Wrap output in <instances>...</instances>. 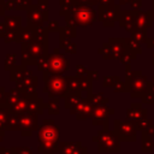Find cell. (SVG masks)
Listing matches in <instances>:
<instances>
[{"label":"cell","mask_w":154,"mask_h":154,"mask_svg":"<svg viewBox=\"0 0 154 154\" xmlns=\"http://www.w3.org/2000/svg\"><path fill=\"white\" fill-rule=\"evenodd\" d=\"M38 152L42 154H55L59 152V126L54 120L45 119L37 130Z\"/></svg>","instance_id":"1"},{"label":"cell","mask_w":154,"mask_h":154,"mask_svg":"<svg viewBox=\"0 0 154 154\" xmlns=\"http://www.w3.org/2000/svg\"><path fill=\"white\" fill-rule=\"evenodd\" d=\"M43 93L48 94L51 99H60L65 97L67 94V84L66 77L61 75H52L48 72H43Z\"/></svg>","instance_id":"2"},{"label":"cell","mask_w":154,"mask_h":154,"mask_svg":"<svg viewBox=\"0 0 154 154\" xmlns=\"http://www.w3.org/2000/svg\"><path fill=\"white\" fill-rule=\"evenodd\" d=\"M47 59H48V67H47V71H45V72L63 76V73L67 72L70 69L69 59L64 54L60 53L59 48H54L53 53L48 54Z\"/></svg>","instance_id":"3"},{"label":"cell","mask_w":154,"mask_h":154,"mask_svg":"<svg viewBox=\"0 0 154 154\" xmlns=\"http://www.w3.org/2000/svg\"><path fill=\"white\" fill-rule=\"evenodd\" d=\"M71 16L77 22L78 26H88L91 25L93 22L96 19V13L89 5H83L77 2L75 7L71 10Z\"/></svg>","instance_id":"4"},{"label":"cell","mask_w":154,"mask_h":154,"mask_svg":"<svg viewBox=\"0 0 154 154\" xmlns=\"http://www.w3.org/2000/svg\"><path fill=\"white\" fill-rule=\"evenodd\" d=\"M99 142V150L100 152H117L118 150V140L112 132L108 131H100L97 138L94 137V141Z\"/></svg>","instance_id":"5"},{"label":"cell","mask_w":154,"mask_h":154,"mask_svg":"<svg viewBox=\"0 0 154 154\" xmlns=\"http://www.w3.org/2000/svg\"><path fill=\"white\" fill-rule=\"evenodd\" d=\"M37 116L32 113H24L20 116V134L22 136H31V134L38 130Z\"/></svg>","instance_id":"6"},{"label":"cell","mask_w":154,"mask_h":154,"mask_svg":"<svg viewBox=\"0 0 154 154\" xmlns=\"http://www.w3.org/2000/svg\"><path fill=\"white\" fill-rule=\"evenodd\" d=\"M20 48L26 49L28 53L32 57V59L36 60V61L40 58L47 57L49 54L48 53L49 45H45V43H41V42H36V41H31V42H28V43H20Z\"/></svg>","instance_id":"7"},{"label":"cell","mask_w":154,"mask_h":154,"mask_svg":"<svg viewBox=\"0 0 154 154\" xmlns=\"http://www.w3.org/2000/svg\"><path fill=\"white\" fill-rule=\"evenodd\" d=\"M118 6L114 5H99L97 7V18L99 20L103 22L105 26H112L113 20L117 17Z\"/></svg>","instance_id":"8"},{"label":"cell","mask_w":154,"mask_h":154,"mask_svg":"<svg viewBox=\"0 0 154 154\" xmlns=\"http://www.w3.org/2000/svg\"><path fill=\"white\" fill-rule=\"evenodd\" d=\"M93 108H94V105L91 100L87 97V99H82L79 103L70 111V113L75 114L77 119H85L93 116Z\"/></svg>","instance_id":"9"},{"label":"cell","mask_w":154,"mask_h":154,"mask_svg":"<svg viewBox=\"0 0 154 154\" xmlns=\"http://www.w3.org/2000/svg\"><path fill=\"white\" fill-rule=\"evenodd\" d=\"M43 13L40 11V8L36 5H32L26 11V23L30 28H42L45 23Z\"/></svg>","instance_id":"10"},{"label":"cell","mask_w":154,"mask_h":154,"mask_svg":"<svg viewBox=\"0 0 154 154\" xmlns=\"http://www.w3.org/2000/svg\"><path fill=\"white\" fill-rule=\"evenodd\" d=\"M60 154H87V148L82 147L81 142H60Z\"/></svg>","instance_id":"11"},{"label":"cell","mask_w":154,"mask_h":154,"mask_svg":"<svg viewBox=\"0 0 154 154\" xmlns=\"http://www.w3.org/2000/svg\"><path fill=\"white\" fill-rule=\"evenodd\" d=\"M107 111L109 112L111 109H107L106 106H95L93 108V124L99 125V124H105L107 126Z\"/></svg>","instance_id":"12"},{"label":"cell","mask_w":154,"mask_h":154,"mask_svg":"<svg viewBox=\"0 0 154 154\" xmlns=\"http://www.w3.org/2000/svg\"><path fill=\"white\" fill-rule=\"evenodd\" d=\"M46 108V103L43 102L42 97H35L29 99L28 97V112L32 114H42L43 109Z\"/></svg>","instance_id":"13"},{"label":"cell","mask_w":154,"mask_h":154,"mask_svg":"<svg viewBox=\"0 0 154 154\" xmlns=\"http://www.w3.org/2000/svg\"><path fill=\"white\" fill-rule=\"evenodd\" d=\"M24 96H25V94H24L22 90L17 89V88H13V89H11L10 91H7V93H6V95H5V100H4V103H5V105H7V106L11 108V107H12L13 105H16L19 100H22Z\"/></svg>","instance_id":"14"},{"label":"cell","mask_w":154,"mask_h":154,"mask_svg":"<svg viewBox=\"0 0 154 154\" xmlns=\"http://www.w3.org/2000/svg\"><path fill=\"white\" fill-rule=\"evenodd\" d=\"M82 100V91H77V93H67L64 97V106L66 109H72L75 106H77L79 103V101Z\"/></svg>","instance_id":"15"},{"label":"cell","mask_w":154,"mask_h":154,"mask_svg":"<svg viewBox=\"0 0 154 154\" xmlns=\"http://www.w3.org/2000/svg\"><path fill=\"white\" fill-rule=\"evenodd\" d=\"M4 23L7 29L17 30V31L22 29V17L20 16H5Z\"/></svg>","instance_id":"16"},{"label":"cell","mask_w":154,"mask_h":154,"mask_svg":"<svg viewBox=\"0 0 154 154\" xmlns=\"http://www.w3.org/2000/svg\"><path fill=\"white\" fill-rule=\"evenodd\" d=\"M34 38V30L30 26H22V29L18 31V40L17 43H28L31 42Z\"/></svg>","instance_id":"17"},{"label":"cell","mask_w":154,"mask_h":154,"mask_svg":"<svg viewBox=\"0 0 154 154\" xmlns=\"http://www.w3.org/2000/svg\"><path fill=\"white\" fill-rule=\"evenodd\" d=\"M26 67L24 66V65H16L11 71H10V81L11 82H14V83H17V82H19V81H22L24 77H25V73H26Z\"/></svg>","instance_id":"18"},{"label":"cell","mask_w":154,"mask_h":154,"mask_svg":"<svg viewBox=\"0 0 154 154\" xmlns=\"http://www.w3.org/2000/svg\"><path fill=\"white\" fill-rule=\"evenodd\" d=\"M34 30V38L32 41L41 42L45 45H49V37H48V30L46 26L42 28H32Z\"/></svg>","instance_id":"19"},{"label":"cell","mask_w":154,"mask_h":154,"mask_svg":"<svg viewBox=\"0 0 154 154\" xmlns=\"http://www.w3.org/2000/svg\"><path fill=\"white\" fill-rule=\"evenodd\" d=\"M114 129L119 134V136L123 137V138H129L130 137V134L134 136L132 128L128 123H122V122H118L117 120V122H114Z\"/></svg>","instance_id":"20"},{"label":"cell","mask_w":154,"mask_h":154,"mask_svg":"<svg viewBox=\"0 0 154 154\" xmlns=\"http://www.w3.org/2000/svg\"><path fill=\"white\" fill-rule=\"evenodd\" d=\"M5 130H10V131H20V116L14 114L11 112L6 125H5Z\"/></svg>","instance_id":"21"},{"label":"cell","mask_w":154,"mask_h":154,"mask_svg":"<svg viewBox=\"0 0 154 154\" xmlns=\"http://www.w3.org/2000/svg\"><path fill=\"white\" fill-rule=\"evenodd\" d=\"M11 112L14 113V114H18V116H22V114L26 113L28 112V97L24 96L16 105H13L11 107Z\"/></svg>","instance_id":"22"},{"label":"cell","mask_w":154,"mask_h":154,"mask_svg":"<svg viewBox=\"0 0 154 154\" xmlns=\"http://www.w3.org/2000/svg\"><path fill=\"white\" fill-rule=\"evenodd\" d=\"M10 114H11V108L5 103H0V130H5V125Z\"/></svg>","instance_id":"23"},{"label":"cell","mask_w":154,"mask_h":154,"mask_svg":"<svg viewBox=\"0 0 154 154\" xmlns=\"http://www.w3.org/2000/svg\"><path fill=\"white\" fill-rule=\"evenodd\" d=\"M66 84H67V93H77L79 90V79L77 76H69L66 77Z\"/></svg>","instance_id":"24"},{"label":"cell","mask_w":154,"mask_h":154,"mask_svg":"<svg viewBox=\"0 0 154 154\" xmlns=\"http://www.w3.org/2000/svg\"><path fill=\"white\" fill-rule=\"evenodd\" d=\"M17 65V54L16 53H8L5 57L4 60V69L6 71H11Z\"/></svg>","instance_id":"25"},{"label":"cell","mask_w":154,"mask_h":154,"mask_svg":"<svg viewBox=\"0 0 154 154\" xmlns=\"http://www.w3.org/2000/svg\"><path fill=\"white\" fill-rule=\"evenodd\" d=\"M20 60H22V65H24L25 67L28 66H32V65H37V61L32 59V57L28 53L26 49L20 48Z\"/></svg>","instance_id":"26"},{"label":"cell","mask_w":154,"mask_h":154,"mask_svg":"<svg viewBox=\"0 0 154 154\" xmlns=\"http://www.w3.org/2000/svg\"><path fill=\"white\" fill-rule=\"evenodd\" d=\"M46 108L48 109L49 114H58L60 111V100L59 99H51L48 103H46Z\"/></svg>","instance_id":"27"},{"label":"cell","mask_w":154,"mask_h":154,"mask_svg":"<svg viewBox=\"0 0 154 154\" xmlns=\"http://www.w3.org/2000/svg\"><path fill=\"white\" fill-rule=\"evenodd\" d=\"M36 6L40 8V11L43 13L45 20L49 22V0H37Z\"/></svg>","instance_id":"28"},{"label":"cell","mask_w":154,"mask_h":154,"mask_svg":"<svg viewBox=\"0 0 154 154\" xmlns=\"http://www.w3.org/2000/svg\"><path fill=\"white\" fill-rule=\"evenodd\" d=\"M59 37H65V38H73L76 37V29L71 28V26H60L59 29Z\"/></svg>","instance_id":"29"},{"label":"cell","mask_w":154,"mask_h":154,"mask_svg":"<svg viewBox=\"0 0 154 154\" xmlns=\"http://www.w3.org/2000/svg\"><path fill=\"white\" fill-rule=\"evenodd\" d=\"M18 31H19V30H18ZM18 31H17V30L7 29L6 32L4 34V36H2L1 38H4V42H5V43L17 42V40H18Z\"/></svg>","instance_id":"30"},{"label":"cell","mask_w":154,"mask_h":154,"mask_svg":"<svg viewBox=\"0 0 154 154\" xmlns=\"http://www.w3.org/2000/svg\"><path fill=\"white\" fill-rule=\"evenodd\" d=\"M78 79H79V90L81 91L85 90V91H88L89 95H91L90 94V91H91V79L88 78V77H78Z\"/></svg>","instance_id":"31"},{"label":"cell","mask_w":154,"mask_h":154,"mask_svg":"<svg viewBox=\"0 0 154 154\" xmlns=\"http://www.w3.org/2000/svg\"><path fill=\"white\" fill-rule=\"evenodd\" d=\"M17 4V11H28L32 5V0H16Z\"/></svg>","instance_id":"32"},{"label":"cell","mask_w":154,"mask_h":154,"mask_svg":"<svg viewBox=\"0 0 154 154\" xmlns=\"http://www.w3.org/2000/svg\"><path fill=\"white\" fill-rule=\"evenodd\" d=\"M76 4H77V0H59L60 7L63 10H66V11H71Z\"/></svg>","instance_id":"33"},{"label":"cell","mask_w":154,"mask_h":154,"mask_svg":"<svg viewBox=\"0 0 154 154\" xmlns=\"http://www.w3.org/2000/svg\"><path fill=\"white\" fill-rule=\"evenodd\" d=\"M48 57V55H47ZM47 57H43V58H40L38 60H37V70L38 71H42V72H45V71H47V67H48V59H47Z\"/></svg>","instance_id":"34"},{"label":"cell","mask_w":154,"mask_h":154,"mask_svg":"<svg viewBox=\"0 0 154 154\" xmlns=\"http://www.w3.org/2000/svg\"><path fill=\"white\" fill-rule=\"evenodd\" d=\"M88 72H89V70H88L84 65H82V64L76 65V73H77V77H87V76H88Z\"/></svg>","instance_id":"35"},{"label":"cell","mask_w":154,"mask_h":154,"mask_svg":"<svg viewBox=\"0 0 154 154\" xmlns=\"http://www.w3.org/2000/svg\"><path fill=\"white\" fill-rule=\"evenodd\" d=\"M46 28H47L48 32H55V31L59 32V29H60V26H59V22H58V20H49Z\"/></svg>","instance_id":"36"},{"label":"cell","mask_w":154,"mask_h":154,"mask_svg":"<svg viewBox=\"0 0 154 154\" xmlns=\"http://www.w3.org/2000/svg\"><path fill=\"white\" fill-rule=\"evenodd\" d=\"M13 154H32L31 149L28 147H20V148H12Z\"/></svg>","instance_id":"37"},{"label":"cell","mask_w":154,"mask_h":154,"mask_svg":"<svg viewBox=\"0 0 154 154\" xmlns=\"http://www.w3.org/2000/svg\"><path fill=\"white\" fill-rule=\"evenodd\" d=\"M65 23H66L67 26H71V28H73V29H76V28L78 26L77 22L75 20V18H73L71 14H69V16L65 17Z\"/></svg>","instance_id":"38"},{"label":"cell","mask_w":154,"mask_h":154,"mask_svg":"<svg viewBox=\"0 0 154 154\" xmlns=\"http://www.w3.org/2000/svg\"><path fill=\"white\" fill-rule=\"evenodd\" d=\"M4 4H5V7H6V11H7V10L17 11V4H16V0H4Z\"/></svg>","instance_id":"39"},{"label":"cell","mask_w":154,"mask_h":154,"mask_svg":"<svg viewBox=\"0 0 154 154\" xmlns=\"http://www.w3.org/2000/svg\"><path fill=\"white\" fill-rule=\"evenodd\" d=\"M64 51L65 52H67V53H70V54H75L76 52H77V46H76V43H73L72 41L64 48Z\"/></svg>","instance_id":"40"},{"label":"cell","mask_w":154,"mask_h":154,"mask_svg":"<svg viewBox=\"0 0 154 154\" xmlns=\"http://www.w3.org/2000/svg\"><path fill=\"white\" fill-rule=\"evenodd\" d=\"M70 42H71V40H70V38L59 37V48H65Z\"/></svg>","instance_id":"41"},{"label":"cell","mask_w":154,"mask_h":154,"mask_svg":"<svg viewBox=\"0 0 154 154\" xmlns=\"http://www.w3.org/2000/svg\"><path fill=\"white\" fill-rule=\"evenodd\" d=\"M6 12V7H5V4H4V0H0V17H5Z\"/></svg>","instance_id":"42"},{"label":"cell","mask_w":154,"mask_h":154,"mask_svg":"<svg viewBox=\"0 0 154 154\" xmlns=\"http://www.w3.org/2000/svg\"><path fill=\"white\" fill-rule=\"evenodd\" d=\"M97 76H99L97 71H89L87 77H88V78H90V79H97V78H99Z\"/></svg>","instance_id":"43"},{"label":"cell","mask_w":154,"mask_h":154,"mask_svg":"<svg viewBox=\"0 0 154 154\" xmlns=\"http://www.w3.org/2000/svg\"><path fill=\"white\" fill-rule=\"evenodd\" d=\"M77 2L83 4V5H89V6H91V5L96 4V0H77Z\"/></svg>","instance_id":"44"},{"label":"cell","mask_w":154,"mask_h":154,"mask_svg":"<svg viewBox=\"0 0 154 154\" xmlns=\"http://www.w3.org/2000/svg\"><path fill=\"white\" fill-rule=\"evenodd\" d=\"M6 30H7V28H6L5 23L4 22H0V38L4 36V34L6 32Z\"/></svg>","instance_id":"45"},{"label":"cell","mask_w":154,"mask_h":154,"mask_svg":"<svg viewBox=\"0 0 154 154\" xmlns=\"http://www.w3.org/2000/svg\"><path fill=\"white\" fill-rule=\"evenodd\" d=\"M5 95H6V90H5V88H4V87H0V103H4Z\"/></svg>","instance_id":"46"},{"label":"cell","mask_w":154,"mask_h":154,"mask_svg":"<svg viewBox=\"0 0 154 154\" xmlns=\"http://www.w3.org/2000/svg\"><path fill=\"white\" fill-rule=\"evenodd\" d=\"M4 135H5V130H0V142H1L2 138H4Z\"/></svg>","instance_id":"47"},{"label":"cell","mask_w":154,"mask_h":154,"mask_svg":"<svg viewBox=\"0 0 154 154\" xmlns=\"http://www.w3.org/2000/svg\"><path fill=\"white\" fill-rule=\"evenodd\" d=\"M0 154H2V150H1V148H0Z\"/></svg>","instance_id":"48"}]
</instances>
